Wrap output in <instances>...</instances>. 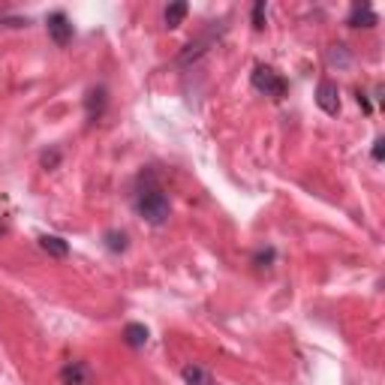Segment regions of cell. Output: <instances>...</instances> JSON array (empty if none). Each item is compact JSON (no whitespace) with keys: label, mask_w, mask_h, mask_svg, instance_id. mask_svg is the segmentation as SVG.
I'll return each mask as SVG.
<instances>
[{"label":"cell","mask_w":385,"mask_h":385,"mask_svg":"<svg viewBox=\"0 0 385 385\" xmlns=\"http://www.w3.org/2000/svg\"><path fill=\"white\" fill-rule=\"evenodd\" d=\"M136 211H139V217L148 220L151 226H163L169 220V214H172L169 196L154 178H148L139 190H136Z\"/></svg>","instance_id":"1"},{"label":"cell","mask_w":385,"mask_h":385,"mask_svg":"<svg viewBox=\"0 0 385 385\" xmlns=\"http://www.w3.org/2000/svg\"><path fill=\"white\" fill-rule=\"evenodd\" d=\"M250 81H253V88L259 90V94L271 97V99H283V97L289 94L286 79H283L280 72H274L271 67H256L253 76H250Z\"/></svg>","instance_id":"2"},{"label":"cell","mask_w":385,"mask_h":385,"mask_svg":"<svg viewBox=\"0 0 385 385\" xmlns=\"http://www.w3.org/2000/svg\"><path fill=\"white\" fill-rule=\"evenodd\" d=\"M316 106L322 108L325 115H337V112H341V90H337L334 81H328V79L319 81V88H316Z\"/></svg>","instance_id":"3"},{"label":"cell","mask_w":385,"mask_h":385,"mask_svg":"<svg viewBox=\"0 0 385 385\" xmlns=\"http://www.w3.org/2000/svg\"><path fill=\"white\" fill-rule=\"evenodd\" d=\"M45 24H49V36L54 40V45H67L72 40V24H69V18L63 13H51Z\"/></svg>","instance_id":"4"},{"label":"cell","mask_w":385,"mask_h":385,"mask_svg":"<svg viewBox=\"0 0 385 385\" xmlns=\"http://www.w3.org/2000/svg\"><path fill=\"white\" fill-rule=\"evenodd\" d=\"M60 382L63 385H90L94 382V373L85 361H69L67 368L60 370Z\"/></svg>","instance_id":"5"},{"label":"cell","mask_w":385,"mask_h":385,"mask_svg":"<svg viewBox=\"0 0 385 385\" xmlns=\"http://www.w3.org/2000/svg\"><path fill=\"white\" fill-rule=\"evenodd\" d=\"M377 22H379V18H377V13H373L370 3H355L350 9V18H346V24H350V27H373Z\"/></svg>","instance_id":"6"},{"label":"cell","mask_w":385,"mask_h":385,"mask_svg":"<svg viewBox=\"0 0 385 385\" xmlns=\"http://www.w3.org/2000/svg\"><path fill=\"white\" fill-rule=\"evenodd\" d=\"M85 106H88V117H90V121H97V117L103 115V108H106V88H90Z\"/></svg>","instance_id":"7"},{"label":"cell","mask_w":385,"mask_h":385,"mask_svg":"<svg viewBox=\"0 0 385 385\" xmlns=\"http://www.w3.org/2000/svg\"><path fill=\"white\" fill-rule=\"evenodd\" d=\"M40 247L49 256H54V259H63V256L69 253V244L63 241V238H58V235H40Z\"/></svg>","instance_id":"8"},{"label":"cell","mask_w":385,"mask_h":385,"mask_svg":"<svg viewBox=\"0 0 385 385\" xmlns=\"http://www.w3.org/2000/svg\"><path fill=\"white\" fill-rule=\"evenodd\" d=\"M328 58V67H337V69H350L352 67V54L346 45H331V49L325 51Z\"/></svg>","instance_id":"9"},{"label":"cell","mask_w":385,"mask_h":385,"mask_svg":"<svg viewBox=\"0 0 385 385\" xmlns=\"http://www.w3.org/2000/svg\"><path fill=\"white\" fill-rule=\"evenodd\" d=\"M148 337H151V334H148V328H145L142 322H130V325L124 328V341L130 343L133 350H142V346L148 343Z\"/></svg>","instance_id":"10"},{"label":"cell","mask_w":385,"mask_h":385,"mask_svg":"<svg viewBox=\"0 0 385 385\" xmlns=\"http://www.w3.org/2000/svg\"><path fill=\"white\" fill-rule=\"evenodd\" d=\"M181 377H184L187 385H214V377H211L205 368H199V364H187V368L181 370Z\"/></svg>","instance_id":"11"},{"label":"cell","mask_w":385,"mask_h":385,"mask_svg":"<svg viewBox=\"0 0 385 385\" xmlns=\"http://www.w3.org/2000/svg\"><path fill=\"white\" fill-rule=\"evenodd\" d=\"M187 13H190V6L184 3V0H178V3H169L166 6V13H163V22H166V27H178L187 18Z\"/></svg>","instance_id":"12"},{"label":"cell","mask_w":385,"mask_h":385,"mask_svg":"<svg viewBox=\"0 0 385 385\" xmlns=\"http://www.w3.org/2000/svg\"><path fill=\"white\" fill-rule=\"evenodd\" d=\"M103 241L112 253H124L126 247H130V238H126V232H121V229H108V232L103 235Z\"/></svg>","instance_id":"13"},{"label":"cell","mask_w":385,"mask_h":385,"mask_svg":"<svg viewBox=\"0 0 385 385\" xmlns=\"http://www.w3.org/2000/svg\"><path fill=\"white\" fill-rule=\"evenodd\" d=\"M253 27H256V31H262V27H265V0H259V3L253 6Z\"/></svg>","instance_id":"14"},{"label":"cell","mask_w":385,"mask_h":385,"mask_svg":"<svg viewBox=\"0 0 385 385\" xmlns=\"http://www.w3.org/2000/svg\"><path fill=\"white\" fill-rule=\"evenodd\" d=\"M274 259V250H271V247H268V250H259V253H256V265H262V262H271Z\"/></svg>","instance_id":"15"},{"label":"cell","mask_w":385,"mask_h":385,"mask_svg":"<svg viewBox=\"0 0 385 385\" xmlns=\"http://www.w3.org/2000/svg\"><path fill=\"white\" fill-rule=\"evenodd\" d=\"M58 151H51V154H42V166H58Z\"/></svg>","instance_id":"16"},{"label":"cell","mask_w":385,"mask_h":385,"mask_svg":"<svg viewBox=\"0 0 385 385\" xmlns=\"http://www.w3.org/2000/svg\"><path fill=\"white\" fill-rule=\"evenodd\" d=\"M382 139H377V142H373V160H382Z\"/></svg>","instance_id":"17"},{"label":"cell","mask_w":385,"mask_h":385,"mask_svg":"<svg viewBox=\"0 0 385 385\" xmlns=\"http://www.w3.org/2000/svg\"><path fill=\"white\" fill-rule=\"evenodd\" d=\"M0 232H3V226H0Z\"/></svg>","instance_id":"18"}]
</instances>
